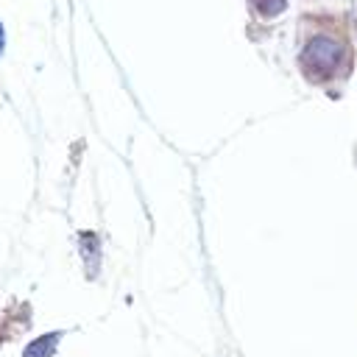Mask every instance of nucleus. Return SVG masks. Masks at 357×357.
Segmentation results:
<instances>
[{
  "label": "nucleus",
  "instance_id": "f257e3e1",
  "mask_svg": "<svg viewBox=\"0 0 357 357\" xmlns=\"http://www.w3.org/2000/svg\"><path fill=\"white\" fill-rule=\"evenodd\" d=\"M346 61V50L337 39L329 36H315L307 42L304 53H301V67L312 81H326L332 75H337L343 70Z\"/></svg>",
  "mask_w": 357,
  "mask_h": 357
},
{
  "label": "nucleus",
  "instance_id": "f03ea898",
  "mask_svg": "<svg viewBox=\"0 0 357 357\" xmlns=\"http://www.w3.org/2000/svg\"><path fill=\"white\" fill-rule=\"evenodd\" d=\"M78 245H81V257H84L86 273L95 276L98 265H100V240H98V234L95 231H81L78 234Z\"/></svg>",
  "mask_w": 357,
  "mask_h": 357
},
{
  "label": "nucleus",
  "instance_id": "7ed1b4c3",
  "mask_svg": "<svg viewBox=\"0 0 357 357\" xmlns=\"http://www.w3.org/2000/svg\"><path fill=\"white\" fill-rule=\"evenodd\" d=\"M254 6H257V11L262 17H273V14H279L284 8V0H254Z\"/></svg>",
  "mask_w": 357,
  "mask_h": 357
},
{
  "label": "nucleus",
  "instance_id": "20e7f679",
  "mask_svg": "<svg viewBox=\"0 0 357 357\" xmlns=\"http://www.w3.org/2000/svg\"><path fill=\"white\" fill-rule=\"evenodd\" d=\"M6 42H8V36H6V25H3V20H0V61H3V56H6Z\"/></svg>",
  "mask_w": 357,
  "mask_h": 357
}]
</instances>
